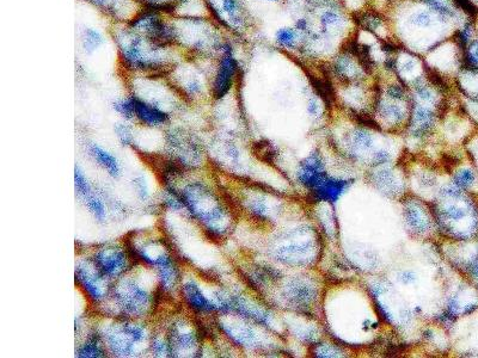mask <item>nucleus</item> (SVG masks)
<instances>
[{
  "label": "nucleus",
  "instance_id": "nucleus-1",
  "mask_svg": "<svg viewBox=\"0 0 478 358\" xmlns=\"http://www.w3.org/2000/svg\"><path fill=\"white\" fill-rule=\"evenodd\" d=\"M184 207L212 232H220L224 210L213 192L200 183L188 185L181 193Z\"/></svg>",
  "mask_w": 478,
  "mask_h": 358
},
{
  "label": "nucleus",
  "instance_id": "nucleus-2",
  "mask_svg": "<svg viewBox=\"0 0 478 358\" xmlns=\"http://www.w3.org/2000/svg\"><path fill=\"white\" fill-rule=\"evenodd\" d=\"M159 48L164 47L158 46L151 42L146 37H140L135 32L126 36L122 41V56L128 67L139 71H153V69L164 68L166 60L160 59L163 56L158 54Z\"/></svg>",
  "mask_w": 478,
  "mask_h": 358
},
{
  "label": "nucleus",
  "instance_id": "nucleus-3",
  "mask_svg": "<svg viewBox=\"0 0 478 358\" xmlns=\"http://www.w3.org/2000/svg\"><path fill=\"white\" fill-rule=\"evenodd\" d=\"M115 299L121 308L130 315H140L145 313L151 302L149 294L133 283H128L117 290Z\"/></svg>",
  "mask_w": 478,
  "mask_h": 358
},
{
  "label": "nucleus",
  "instance_id": "nucleus-4",
  "mask_svg": "<svg viewBox=\"0 0 478 358\" xmlns=\"http://www.w3.org/2000/svg\"><path fill=\"white\" fill-rule=\"evenodd\" d=\"M107 342L114 353L127 356L133 351L134 343L144 340L145 332L136 325H123L107 334Z\"/></svg>",
  "mask_w": 478,
  "mask_h": 358
},
{
  "label": "nucleus",
  "instance_id": "nucleus-5",
  "mask_svg": "<svg viewBox=\"0 0 478 358\" xmlns=\"http://www.w3.org/2000/svg\"><path fill=\"white\" fill-rule=\"evenodd\" d=\"M235 69H237V62L233 56L230 54L228 49L225 52V55L221 58L219 63L218 72L215 74L213 83V96L217 99L223 98L226 93L230 91L232 82H233Z\"/></svg>",
  "mask_w": 478,
  "mask_h": 358
},
{
  "label": "nucleus",
  "instance_id": "nucleus-6",
  "mask_svg": "<svg viewBox=\"0 0 478 358\" xmlns=\"http://www.w3.org/2000/svg\"><path fill=\"white\" fill-rule=\"evenodd\" d=\"M95 264L98 272L102 273L104 277H114L124 270L127 258L122 251L117 249H104L96 254Z\"/></svg>",
  "mask_w": 478,
  "mask_h": 358
},
{
  "label": "nucleus",
  "instance_id": "nucleus-7",
  "mask_svg": "<svg viewBox=\"0 0 478 358\" xmlns=\"http://www.w3.org/2000/svg\"><path fill=\"white\" fill-rule=\"evenodd\" d=\"M134 100V111H135V117L140 122L145 123V125L156 127L160 126L167 121L169 116L163 110H160L157 105L150 104V103L144 102L136 97H133Z\"/></svg>",
  "mask_w": 478,
  "mask_h": 358
},
{
  "label": "nucleus",
  "instance_id": "nucleus-8",
  "mask_svg": "<svg viewBox=\"0 0 478 358\" xmlns=\"http://www.w3.org/2000/svg\"><path fill=\"white\" fill-rule=\"evenodd\" d=\"M183 295L184 299L187 300L188 304H189L191 308L197 310V312H213V310L217 309V306L212 303L211 301L203 295V293L201 292L200 288L194 282H191V281L187 282L183 286Z\"/></svg>",
  "mask_w": 478,
  "mask_h": 358
},
{
  "label": "nucleus",
  "instance_id": "nucleus-9",
  "mask_svg": "<svg viewBox=\"0 0 478 358\" xmlns=\"http://www.w3.org/2000/svg\"><path fill=\"white\" fill-rule=\"evenodd\" d=\"M76 277L91 299L95 301L102 299L103 292L102 288L99 286L100 277H104L102 273H99L98 276H95L90 271H87V269L79 266L76 270Z\"/></svg>",
  "mask_w": 478,
  "mask_h": 358
},
{
  "label": "nucleus",
  "instance_id": "nucleus-10",
  "mask_svg": "<svg viewBox=\"0 0 478 358\" xmlns=\"http://www.w3.org/2000/svg\"><path fill=\"white\" fill-rule=\"evenodd\" d=\"M90 154L95 158L97 163L99 164L103 169H106L108 173L113 177H117L120 173V167L119 164H117V160L115 159V156L110 154L109 152L104 150L102 147L97 146V145H91L89 147Z\"/></svg>",
  "mask_w": 478,
  "mask_h": 358
},
{
  "label": "nucleus",
  "instance_id": "nucleus-11",
  "mask_svg": "<svg viewBox=\"0 0 478 358\" xmlns=\"http://www.w3.org/2000/svg\"><path fill=\"white\" fill-rule=\"evenodd\" d=\"M170 347L174 350H190L196 345V338L194 333L181 332L178 329H175L170 334Z\"/></svg>",
  "mask_w": 478,
  "mask_h": 358
},
{
  "label": "nucleus",
  "instance_id": "nucleus-12",
  "mask_svg": "<svg viewBox=\"0 0 478 358\" xmlns=\"http://www.w3.org/2000/svg\"><path fill=\"white\" fill-rule=\"evenodd\" d=\"M104 38L98 30L95 29H85L82 35V47L85 50L86 54H92L95 50L102 46Z\"/></svg>",
  "mask_w": 478,
  "mask_h": 358
},
{
  "label": "nucleus",
  "instance_id": "nucleus-13",
  "mask_svg": "<svg viewBox=\"0 0 478 358\" xmlns=\"http://www.w3.org/2000/svg\"><path fill=\"white\" fill-rule=\"evenodd\" d=\"M78 357H102L103 350L99 345V342L96 338H90L84 345L80 347L78 353Z\"/></svg>",
  "mask_w": 478,
  "mask_h": 358
},
{
  "label": "nucleus",
  "instance_id": "nucleus-14",
  "mask_svg": "<svg viewBox=\"0 0 478 358\" xmlns=\"http://www.w3.org/2000/svg\"><path fill=\"white\" fill-rule=\"evenodd\" d=\"M114 109L117 112L121 113L124 118L130 120L135 117V111H134V100L133 97H129L127 99H120L114 103Z\"/></svg>",
  "mask_w": 478,
  "mask_h": 358
},
{
  "label": "nucleus",
  "instance_id": "nucleus-15",
  "mask_svg": "<svg viewBox=\"0 0 478 358\" xmlns=\"http://www.w3.org/2000/svg\"><path fill=\"white\" fill-rule=\"evenodd\" d=\"M87 208L90 209V212L92 213V215L96 217L98 221H103L104 217H106V208H104V204L102 203V201L99 198H97L96 196H93L92 193L89 195L85 198Z\"/></svg>",
  "mask_w": 478,
  "mask_h": 358
},
{
  "label": "nucleus",
  "instance_id": "nucleus-16",
  "mask_svg": "<svg viewBox=\"0 0 478 358\" xmlns=\"http://www.w3.org/2000/svg\"><path fill=\"white\" fill-rule=\"evenodd\" d=\"M75 184H76L77 192H78L82 197H84V198H86L87 196L91 195V189H90L89 183H87L85 176L83 175V172L80 171L78 167H76Z\"/></svg>",
  "mask_w": 478,
  "mask_h": 358
},
{
  "label": "nucleus",
  "instance_id": "nucleus-17",
  "mask_svg": "<svg viewBox=\"0 0 478 358\" xmlns=\"http://www.w3.org/2000/svg\"><path fill=\"white\" fill-rule=\"evenodd\" d=\"M221 10L233 23L239 22V5L237 0H221Z\"/></svg>",
  "mask_w": 478,
  "mask_h": 358
},
{
  "label": "nucleus",
  "instance_id": "nucleus-18",
  "mask_svg": "<svg viewBox=\"0 0 478 358\" xmlns=\"http://www.w3.org/2000/svg\"><path fill=\"white\" fill-rule=\"evenodd\" d=\"M466 61L471 68L478 69V41L470 42L467 46Z\"/></svg>",
  "mask_w": 478,
  "mask_h": 358
},
{
  "label": "nucleus",
  "instance_id": "nucleus-19",
  "mask_svg": "<svg viewBox=\"0 0 478 358\" xmlns=\"http://www.w3.org/2000/svg\"><path fill=\"white\" fill-rule=\"evenodd\" d=\"M277 38L281 45L291 47L293 46V43H294L295 36H294V32H293L291 29H281V30H279L277 33Z\"/></svg>",
  "mask_w": 478,
  "mask_h": 358
},
{
  "label": "nucleus",
  "instance_id": "nucleus-20",
  "mask_svg": "<svg viewBox=\"0 0 478 358\" xmlns=\"http://www.w3.org/2000/svg\"><path fill=\"white\" fill-rule=\"evenodd\" d=\"M426 2L428 3L433 9H435L436 11L442 13V15L453 16V10L450 8L445 0H426Z\"/></svg>",
  "mask_w": 478,
  "mask_h": 358
},
{
  "label": "nucleus",
  "instance_id": "nucleus-21",
  "mask_svg": "<svg viewBox=\"0 0 478 358\" xmlns=\"http://www.w3.org/2000/svg\"><path fill=\"white\" fill-rule=\"evenodd\" d=\"M410 22L417 26H428L432 23V17L427 12H417L412 16Z\"/></svg>",
  "mask_w": 478,
  "mask_h": 358
},
{
  "label": "nucleus",
  "instance_id": "nucleus-22",
  "mask_svg": "<svg viewBox=\"0 0 478 358\" xmlns=\"http://www.w3.org/2000/svg\"><path fill=\"white\" fill-rule=\"evenodd\" d=\"M116 134L119 136L120 141L123 143V145H129L132 142V133H130V129L128 128L127 126L124 125H117L116 126Z\"/></svg>",
  "mask_w": 478,
  "mask_h": 358
},
{
  "label": "nucleus",
  "instance_id": "nucleus-23",
  "mask_svg": "<svg viewBox=\"0 0 478 358\" xmlns=\"http://www.w3.org/2000/svg\"><path fill=\"white\" fill-rule=\"evenodd\" d=\"M457 4L459 5V8H462L464 11L466 13H469L470 16H476L477 15V9L470 0H456Z\"/></svg>",
  "mask_w": 478,
  "mask_h": 358
},
{
  "label": "nucleus",
  "instance_id": "nucleus-24",
  "mask_svg": "<svg viewBox=\"0 0 478 358\" xmlns=\"http://www.w3.org/2000/svg\"><path fill=\"white\" fill-rule=\"evenodd\" d=\"M134 184H135L138 193L141 198H146L149 196V189H147V184L145 183V180L143 178H138L134 180Z\"/></svg>",
  "mask_w": 478,
  "mask_h": 358
},
{
  "label": "nucleus",
  "instance_id": "nucleus-25",
  "mask_svg": "<svg viewBox=\"0 0 478 358\" xmlns=\"http://www.w3.org/2000/svg\"><path fill=\"white\" fill-rule=\"evenodd\" d=\"M152 347H153L154 353H156L157 356H161V354L166 352L167 349H169L166 344H164L163 342H161V340H156V342L153 343Z\"/></svg>",
  "mask_w": 478,
  "mask_h": 358
},
{
  "label": "nucleus",
  "instance_id": "nucleus-26",
  "mask_svg": "<svg viewBox=\"0 0 478 358\" xmlns=\"http://www.w3.org/2000/svg\"><path fill=\"white\" fill-rule=\"evenodd\" d=\"M338 17L332 12H326L324 16H323V23L325 24H331V23H336L337 22Z\"/></svg>",
  "mask_w": 478,
  "mask_h": 358
}]
</instances>
